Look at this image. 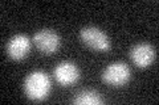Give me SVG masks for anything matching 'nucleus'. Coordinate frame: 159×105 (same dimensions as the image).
I'll list each match as a JSON object with an SVG mask.
<instances>
[{
	"label": "nucleus",
	"mask_w": 159,
	"mask_h": 105,
	"mask_svg": "<svg viewBox=\"0 0 159 105\" xmlns=\"http://www.w3.org/2000/svg\"><path fill=\"white\" fill-rule=\"evenodd\" d=\"M51 91V79L44 71H33L24 80V93L33 101L47 99Z\"/></svg>",
	"instance_id": "nucleus-1"
},
{
	"label": "nucleus",
	"mask_w": 159,
	"mask_h": 105,
	"mask_svg": "<svg viewBox=\"0 0 159 105\" xmlns=\"http://www.w3.org/2000/svg\"><path fill=\"white\" fill-rule=\"evenodd\" d=\"M131 71L126 63L114 62L103 70L102 80L111 87H122L130 80Z\"/></svg>",
	"instance_id": "nucleus-2"
},
{
	"label": "nucleus",
	"mask_w": 159,
	"mask_h": 105,
	"mask_svg": "<svg viewBox=\"0 0 159 105\" xmlns=\"http://www.w3.org/2000/svg\"><path fill=\"white\" fill-rule=\"evenodd\" d=\"M81 41L93 50L98 51H107L110 50V39L105 32L96 26H85L80 32Z\"/></svg>",
	"instance_id": "nucleus-3"
},
{
	"label": "nucleus",
	"mask_w": 159,
	"mask_h": 105,
	"mask_svg": "<svg viewBox=\"0 0 159 105\" xmlns=\"http://www.w3.org/2000/svg\"><path fill=\"white\" fill-rule=\"evenodd\" d=\"M33 42L43 54L49 55V54H53L58 50L60 45H61V39H60L58 34L52 29H41V30H37L34 33Z\"/></svg>",
	"instance_id": "nucleus-4"
},
{
	"label": "nucleus",
	"mask_w": 159,
	"mask_h": 105,
	"mask_svg": "<svg viewBox=\"0 0 159 105\" xmlns=\"http://www.w3.org/2000/svg\"><path fill=\"white\" fill-rule=\"evenodd\" d=\"M53 75H54L56 82L60 86L69 87L78 82L80 76H81V72H80V68L73 62L65 61V62L58 63L57 66L54 67Z\"/></svg>",
	"instance_id": "nucleus-5"
},
{
	"label": "nucleus",
	"mask_w": 159,
	"mask_h": 105,
	"mask_svg": "<svg viewBox=\"0 0 159 105\" xmlns=\"http://www.w3.org/2000/svg\"><path fill=\"white\" fill-rule=\"evenodd\" d=\"M157 51L152 45L147 42H141L130 50V58L133 63L138 67H147L155 61Z\"/></svg>",
	"instance_id": "nucleus-6"
},
{
	"label": "nucleus",
	"mask_w": 159,
	"mask_h": 105,
	"mask_svg": "<svg viewBox=\"0 0 159 105\" xmlns=\"http://www.w3.org/2000/svg\"><path fill=\"white\" fill-rule=\"evenodd\" d=\"M29 50H31V41L25 34H16L13 36L7 43V53L15 61H21L24 59Z\"/></svg>",
	"instance_id": "nucleus-7"
},
{
	"label": "nucleus",
	"mask_w": 159,
	"mask_h": 105,
	"mask_svg": "<svg viewBox=\"0 0 159 105\" xmlns=\"http://www.w3.org/2000/svg\"><path fill=\"white\" fill-rule=\"evenodd\" d=\"M73 103L77 105H99L103 103V99L98 92L93 91V89H84L76 95Z\"/></svg>",
	"instance_id": "nucleus-8"
}]
</instances>
